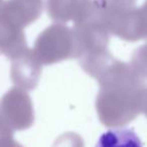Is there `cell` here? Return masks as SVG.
<instances>
[{"label":"cell","instance_id":"6da1fadb","mask_svg":"<svg viewBox=\"0 0 147 147\" xmlns=\"http://www.w3.org/2000/svg\"><path fill=\"white\" fill-rule=\"evenodd\" d=\"M96 80L100 86L96 110L104 126H125L143 113L147 83L137 76L129 63L112 57Z\"/></svg>","mask_w":147,"mask_h":147},{"label":"cell","instance_id":"7a4b0ae2","mask_svg":"<svg viewBox=\"0 0 147 147\" xmlns=\"http://www.w3.org/2000/svg\"><path fill=\"white\" fill-rule=\"evenodd\" d=\"M32 51L41 65H45L79 57L75 31L61 23L49 25L39 33Z\"/></svg>","mask_w":147,"mask_h":147},{"label":"cell","instance_id":"3957f363","mask_svg":"<svg viewBox=\"0 0 147 147\" xmlns=\"http://www.w3.org/2000/svg\"><path fill=\"white\" fill-rule=\"evenodd\" d=\"M42 9V0H7L0 7V31L25 36L24 28L39 18Z\"/></svg>","mask_w":147,"mask_h":147},{"label":"cell","instance_id":"277c9868","mask_svg":"<svg viewBox=\"0 0 147 147\" xmlns=\"http://www.w3.org/2000/svg\"><path fill=\"white\" fill-rule=\"evenodd\" d=\"M0 118L13 131L30 128L34 122L32 101L27 91L11 88L0 101Z\"/></svg>","mask_w":147,"mask_h":147},{"label":"cell","instance_id":"5b68a950","mask_svg":"<svg viewBox=\"0 0 147 147\" xmlns=\"http://www.w3.org/2000/svg\"><path fill=\"white\" fill-rule=\"evenodd\" d=\"M42 65L35 57L32 49L25 51L11 59L10 77L15 87L24 91L36 88L41 75Z\"/></svg>","mask_w":147,"mask_h":147},{"label":"cell","instance_id":"8992f818","mask_svg":"<svg viewBox=\"0 0 147 147\" xmlns=\"http://www.w3.org/2000/svg\"><path fill=\"white\" fill-rule=\"evenodd\" d=\"M82 0H47V11L57 23L76 22L82 13Z\"/></svg>","mask_w":147,"mask_h":147},{"label":"cell","instance_id":"52a82bcc","mask_svg":"<svg viewBox=\"0 0 147 147\" xmlns=\"http://www.w3.org/2000/svg\"><path fill=\"white\" fill-rule=\"evenodd\" d=\"M96 147H143L132 129H113L101 135Z\"/></svg>","mask_w":147,"mask_h":147},{"label":"cell","instance_id":"ba28073f","mask_svg":"<svg viewBox=\"0 0 147 147\" xmlns=\"http://www.w3.org/2000/svg\"><path fill=\"white\" fill-rule=\"evenodd\" d=\"M147 39V0L141 6H137L129 17L124 40L138 41Z\"/></svg>","mask_w":147,"mask_h":147},{"label":"cell","instance_id":"9c48e42d","mask_svg":"<svg viewBox=\"0 0 147 147\" xmlns=\"http://www.w3.org/2000/svg\"><path fill=\"white\" fill-rule=\"evenodd\" d=\"M129 65L139 78L147 81V42L135 49Z\"/></svg>","mask_w":147,"mask_h":147},{"label":"cell","instance_id":"30bf717a","mask_svg":"<svg viewBox=\"0 0 147 147\" xmlns=\"http://www.w3.org/2000/svg\"><path fill=\"white\" fill-rule=\"evenodd\" d=\"M53 147H85L83 138L77 133L67 132L55 141Z\"/></svg>","mask_w":147,"mask_h":147},{"label":"cell","instance_id":"8fae6325","mask_svg":"<svg viewBox=\"0 0 147 147\" xmlns=\"http://www.w3.org/2000/svg\"><path fill=\"white\" fill-rule=\"evenodd\" d=\"M13 137V130L0 118V147H21Z\"/></svg>","mask_w":147,"mask_h":147},{"label":"cell","instance_id":"7c38bea8","mask_svg":"<svg viewBox=\"0 0 147 147\" xmlns=\"http://www.w3.org/2000/svg\"><path fill=\"white\" fill-rule=\"evenodd\" d=\"M137 0H106L107 5L112 7H122L125 9H133L137 7Z\"/></svg>","mask_w":147,"mask_h":147},{"label":"cell","instance_id":"4fadbf2b","mask_svg":"<svg viewBox=\"0 0 147 147\" xmlns=\"http://www.w3.org/2000/svg\"><path fill=\"white\" fill-rule=\"evenodd\" d=\"M143 113H144V114L146 115V117H147V101H146V103H145V105H144V108H143Z\"/></svg>","mask_w":147,"mask_h":147},{"label":"cell","instance_id":"5bb4252c","mask_svg":"<svg viewBox=\"0 0 147 147\" xmlns=\"http://www.w3.org/2000/svg\"><path fill=\"white\" fill-rule=\"evenodd\" d=\"M3 2H4V1H3V0H0V7L2 6V4H3Z\"/></svg>","mask_w":147,"mask_h":147},{"label":"cell","instance_id":"9a60e30c","mask_svg":"<svg viewBox=\"0 0 147 147\" xmlns=\"http://www.w3.org/2000/svg\"><path fill=\"white\" fill-rule=\"evenodd\" d=\"M22 147H23V146H22Z\"/></svg>","mask_w":147,"mask_h":147}]
</instances>
